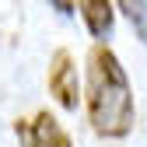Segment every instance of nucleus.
Wrapping results in <instances>:
<instances>
[{"instance_id":"f257e3e1","label":"nucleus","mask_w":147,"mask_h":147,"mask_svg":"<svg viewBox=\"0 0 147 147\" xmlns=\"http://www.w3.org/2000/svg\"><path fill=\"white\" fill-rule=\"evenodd\" d=\"M88 119L102 137H126L133 130V88L119 63V56L109 46H95L88 53V84H84Z\"/></svg>"},{"instance_id":"f03ea898","label":"nucleus","mask_w":147,"mask_h":147,"mask_svg":"<svg viewBox=\"0 0 147 147\" xmlns=\"http://www.w3.org/2000/svg\"><path fill=\"white\" fill-rule=\"evenodd\" d=\"M14 133L21 147H70V137L63 133V126L56 123L53 112H35L32 119H18Z\"/></svg>"},{"instance_id":"7ed1b4c3","label":"nucleus","mask_w":147,"mask_h":147,"mask_svg":"<svg viewBox=\"0 0 147 147\" xmlns=\"http://www.w3.org/2000/svg\"><path fill=\"white\" fill-rule=\"evenodd\" d=\"M49 95L56 98L67 112H74L81 102V84H77V67H74V56L67 49H60L49 63Z\"/></svg>"},{"instance_id":"20e7f679","label":"nucleus","mask_w":147,"mask_h":147,"mask_svg":"<svg viewBox=\"0 0 147 147\" xmlns=\"http://www.w3.org/2000/svg\"><path fill=\"white\" fill-rule=\"evenodd\" d=\"M74 11H81V18H84V25H88V32L95 35V39H105L109 32H112V4L109 0H81Z\"/></svg>"},{"instance_id":"39448f33","label":"nucleus","mask_w":147,"mask_h":147,"mask_svg":"<svg viewBox=\"0 0 147 147\" xmlns=\"http://www.w3.org/2000/svg\"><path fill=\"white\" fill-rule=\"evenodd\" d=\"M119 11L130 18V25H133V32H137V39L147 46V4H144V0H123Z\"/></svg>"}]
</instances>
